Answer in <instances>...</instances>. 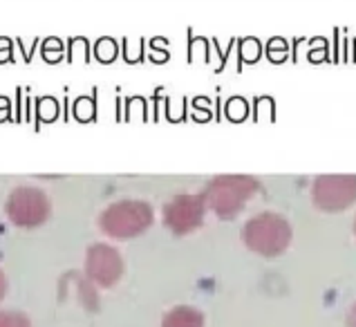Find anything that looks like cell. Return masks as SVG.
I'll return each instance as SVG.
<instances>
[{"instance_id": "obj_1", "label": "cell", "mask_w": 356, "mask_h": 327, "mask_svg": "<svg viewBox=\"0 0 356 327\" xmlns=\"http://www.w3.org/2000/svg\"><path fill=\"white\" fill-rule=\"evenodd\" d=\"M150 222H152V209L146 202L139 200H124L110 204L99 217L101 231H106L113 237H119V240L139 235L141 231L148 229Z\"/></svg>"}, {"instance_id": "obj_2", "label": "cell", "mask_w": 356, "mask_h": 327, "mask_svg": "<svg viewBox=\"0 0 356 327\" xmlns=\"http://www.w3.org/2000/svg\"><path fill=\"white\" fill-rule=\"evenodd\" d=\"M5 211L16 226L32 229L49 217V200L36 186H18L9 193Z\"/></svg>"}, {"instance_id": "obj_3", "label": "cell", "mask_w": 356, "mask_h": 327, "mask_svg": "<svg viewBox=\"0 0 356 327\" xmlns=\"http://www.w3.org/2000/svg\"><path fill=\"white\" fill-rule=\"evenodd\" d=\"M86 274L101 287H113L124 274V260L115 246L97 242L88 249Z\"/></svg>"}, {"instance_id": "obj_4", "label": "cell", "mask_w": 356, "mask_h": 327, "mask_svg": "<svg viewBox=\"0 0 356 327\" xmlns=\"http://www.w3.org/2000/svg\"><path fill=\"white\" fill-rule=\"evenodd\" d=\"M202 213H204V202L197 195H179L164 209V220L166 226H170L175 233H184L195 229L200 224Z\"/></svg>"}, {"instance_id": "obj_5", "label": "cell", "mask_w": 356, "mask_h": 327, "mask_svg": "<svg viewBox=\"0 0 356 327\" xmlns=\"http://www.w3.org/2000/svg\"><path fill=\"white\" fill-rule=\"evenodd\" d=\"M161 327H202V316L191 307H177V310L166 314Z\"/></svg>"}, {"instance_id": "obj_6", "label": "cell", "mask_w": 356, "mask_h": 327, "mask_svg": "<svg viewBox=\"0 0 356 327\" xmlns=\"http://www.w3.org/2000/svg\"><path fill=\"white\" fill-rule=\"evenodd\" d=\"M0 327H32V323L20 312H0Z\"/></svg>"}, {"instance_id": "obj_7", "label": "cell", "mask_w": 356, "mask_h": 327, "mask_svg": "<svg viewBox=\"0 0 356 327\" xmlns=\"http://www.w3.org/2000/svg\"><path fill=\"white\" fill-rule=\"evenodd\" d=\"M5 292H7V278H5V274L0 271V301H3Z\"/></svg>"}]
</instances>
